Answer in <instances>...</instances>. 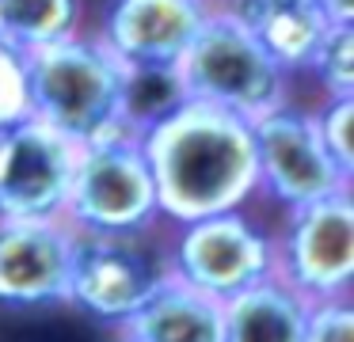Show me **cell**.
<instances>
[{
	"mask_svg": "<svg viewBox=\"0 0 354 342\" xmlns=\"http://www.w3.org/2000/svg\"><path fill=\"white\" fill-rule=\"evenodd\" d=\"M118 342H126V339H118Z\"/></svg>",
	"mask_w": 354,
	"mask_h": 342,
	"instance_id": "cell-23",
	"label": "cell"
},
{
	"mask_svg": "<svg viewBox=\"0 0 354 342\" xmlns=\"http://www.w3.org/2000/svg\"><path fill=\"white\" fill-rule=\"evenodd\" d=\"M308 73H316L324 95H354V23H331Z\"/></svg>",
	"mask_w": 354,
	"mask_h": 342,
	"instance_id": "cell-17",
	"label": "cell"
},
{
	"mask_svg": "<svg viewBox=\"0 0 354 342\" xmlns=\"http://www.w3.org/2000/svg\"><path fill=\"white\" fill-rule=\"evenodd\" d=\"M187 99L179 65H126L122 73V99H118V118L126 129L145 133L160 118H168Z\"/></svg>",
	"mask_w": 354,
	"mask_h": 342,
	"instance_id": "cell-15",
	"label": "cell"
},
{
	"mask_svg": "<svg viewBox=\"0 0 354 342\" xmlns=\"http://www.w3.org/2000/svg\"><path fill=\"white\" fill-rule=\"evenodd\" d=\"M153 228L141 232H77L69 270V301L80 316L107 327H122L164 281L168 243H156Z\"/></svg>",
	"mask_w": 354,
	"mask_h": 342,
	"instance_id": "cell-5",
	"label": "cell"
},
{
	"mask_svg": "<svg viewBox=\"0 0 354 342\" xmlns=\"http://www.w3.org/2000/svg\"><path fill=\"white\" fill-rule=\"evenodd\" d=\"M126 342H225V301L168 278L122 327Z\"/></svg>",
	"mask_w": 354,
	"mask_h": 342,
	"instance_id": "cell-13",
	"label": "cell"
},
{
	"mask_svg": "<svg viewBox=\"0 0 354 342\" xmlns=\"http://www.w3.org/2000/svg\"><path fill=\"white\" fill-rule=\"evenodd\" d=\"M24 57L31 118L62 129L77 144L122 126L118 99H122L126 65L103 46L100 35L77 30L62 42L27 50Z\"/></svg>",
	"mask_w": 354,
	"mask_h": 342,
	"instance_id": "cell-2",
	"label": "cell"
},
{
	"mask_svg": "<svg viewBox=\"0 0 354 342\" xmlns=\"http://www.w3.org/2000/svg\"><path fill=\"white\" fill-rule=\"evenodd\" d=\"M221 15L248 30L286 73H308L331 19L320 0H214Z\"/></svg>",
	"mask_w": 354,
	"mask_h": 342,
	"instance_id": "cell-12",
	"label": "cell"
},
{
	"mask_svg": "<svg viewBox=\"0 0 354 342\" xmlns=\"http://www.w3.org/2000/svg\"><path fill=\"white\" fill-rule=\"evenodd\" d=\"M62 217L77 232H141L160 220V198L141 133L118 126L80 144Z\"/></svg>",
	"mask_w": 354,
	"mask_h": 342,
	"instance_id": "cell-3",
	"label": "cell"
},
{
	"mask_svg": "<svg viewBox=\"0 0 354 342\" xmlns=\"http://www.w3.org/2000/svg\"><path fill=\"white\" fill-rule=\"evenodd\" d=\"M141 141L153 164L160 220L183 225L221 209H244L259 194L252 122L225 106L183 99Z\"/></svg>",
	"mask_w": 354,
	"mask_h": 342,
	"instance_id": "cell-1",
	"label": "cell"
},
{
	"mask_svg": "<svg viewBox=\"0 0 354 342\" xmlns=\"http://www.w3.org/2000/svg\"><path fill=\"white\" fill-rule=\"evenodd\" d=\"M255 160H259V194L282 209L305 205L331 190H351V175L331 160L320 141L316 111L282 103L252 122Z\"/></svg>",
	"mask_w": 354,
	"mask_h": 342,
	"instance_id": "cell-8",
	"label": "cell"
},
{
	"mask_svg": "<svg viewBox=\"0 0 354 342\" xmlns=\"http://www.w3.org/2000/svg\"><path fill=\"white\" fill-rule=\"evenodd\" d=\"M80 144L39 118L8 129L0 167V217H62Z\"/></svg>",
	"mask_w": 354,
	"mask_h": 342,
	"instance_id": "cell-10",
	"label": "cell"
},
{
	"mask_svg": "<svg viewBox=\"0 0 354 342\" xmlns=\"http://www.w3.org/2000/svg\"><path fill=\"white\" fill-rule=\"evenodd\" d=\"M209 4H214V0H209Z\"/></svg>",
	"mask_w": 354,
	"mask_h": 342,
	"instance_id": "cell-24",
	"label": "cell"
},
{
	"mask_svg": "<svg viewBox=\"0 0 354 342\" xmlns=\"http://www.w3.org/2000/svg\"><path fill=\"white\" fill-rule=\"evenodd\" d=\"M80 0H0V42L24 53L62 42L80 30Z\"/></svg>",
	"mask_w": 354,
	"mask_h": 342,
	"instance_id": "cell-16",
	"label": "cell"
},
{
	"mask_svg": "<svg viewBox=\"0 0 354 342\" xmlns=\"http://www.w3.org/2000/svg\"><path fill=\"white\" fill-rule=\"evenodd\" d=\"M316 126L331 160L354 179V95H324V106H316Z\"/></svg>",
	"mask_w": 354,
	"mask_h": 342,
	"instance_id": "cell-18",
	"label": "cell"
},
{
	"mask_svg": "<svg viewBox=\"0 0 354 342\" xmlns=\"http://www.w3.org/2000/svg\"><path fill=\"white\" fill-rule=\"evenodd\" d=\"M274 274L305 301L351 293L354 285V194L331 190L286 209L274 236Z\"/></svg>",
	"mask_w": 354,
	"mask_h": 342,
	"instance_id": "cell-7",
	"label": "cell"
},
{
	"mask_svg": "<svg viewBox=\"0 0 354 342\" xmlns=\"http://www.w3.org/2000/svg\"><path fill=\"white\" fill-rule=\"evenodd\" d=\"M331 23H354V0H320Z\"/></svg>",
	"mask_w": 354,
	"mask_h": 342,
	"instance_id": "cell-21",
	"label": "cell"
},
{
	"mask_svg": "<svg viewBox=\"0 0 354 342\" xmlns=\"http://www.w3.org/2000/svg\"><path fill=\"white\" fill-rule=\"evenodd\" d=\"M301 342H354V301H351V293L308 301Z\"/></svg>",
	"mask_w": 354,
	"mask_h": 342,
	"instance_id": "cell-20",
	"label": "cell"
},
{
	"mask_svg": "<svg viewBox=\"0 0 354 342\" xmlns=\"http://www.w3.org/2000/svg\"><path fill=\"white\" fill-rule=\"evenodd\" d=\"M24 118H31L27 57L24 50L0 42V129H16Z\"/></svg>",
	"mask_w": 354,
	"mask_h": 342,
	"instance_id": "cell-19",
	"label": "cell"
},
{
	"mask_svg": "<svg viewBox=\"0 0 354 342\" xmlns=\"http://www.w3.org/2000/svg\"><path fill=\"white\" fill-rule=\"evenodd\" d=\"M209 12V0H107L95 35L122 65H171Z\"/></svg>",
	"mask_w": 354,
	"mask_h": 342,
	"instance_id": "cell-11",
	"label": "cell"
},
{
	"mask_svg": "<svg viewBox=\"0 0 354 342\" xmlns=\"http://www.w3.org/2000/svg\"><path fill=\"white\" fill-rule=\"evenodd\" d=\"M176 65L183 76L187 99L225 106L248 122L290 103L293 76L240 23H232L217 8L206 15V23L191 38V46L179 53Z\"/></svg>",
	"mask_w": 354,
	"mask_h": 342,
	"instance_id": "cell-4",
	"label": "cell"
},
{
	"mask_svg": "<svg viewBox=\"0 0 354 342\" xmlns=\"http://www.w3.org/2000/svg\"><path fill=\"white\" fill-rule=\"evenodd\" d=\"M4 156H8V129H0V167H4Z\"/></svg>",
	"mask_w": 354,
	"mask_h": 342,
	"instance_id": "cell-22",
	"label": "cell"
},
{
	"mask_svg": "<svg viewBox=\"0 0 354 342\" xmlns=\"http://www.w3.org/2000/svg\"><path fill=\"white\" fill-rule=\"evenodd\" d=\"M77 228L65 217H0V308L69 301Z\"/></svg>",
	"mask_w": 354,
	"mask_h": 342,
	"instance_id": "cell-9",
	"label": "cell"
},
{
	"mask_svg": "<svg viewBox=\"0 0 354 342\" xmlns=\"http://www.w3.org/2000/svg\"><path fill=\"white\" fill-rule=\"evenodd\" d=\"M308 301L282 278H263L225 301V342H301Z\"/></svg>",
	"mask_w": 354,
	"mask_h": 342,
	"instance_id": "cell-14",
	"label": "cell"
},
{
	"mask_svg": "<svg viewBox=\"0 0 354 342\" xmlns=\"http://www.w3.org/2000/svg\"><path fill=\"white\" fill-rule=\"evenodd\" d=\"M168 270L217 301L274 278V236L244 209H221L176 225L168 240Z\"/></svg>",
	"mask_w": 354,
	"mask_h": 342,
	"instance_id": "cell-6",
	"label": "cell"
}]
</instances>
